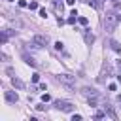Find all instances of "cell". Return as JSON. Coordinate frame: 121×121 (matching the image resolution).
I'll return each instance as SVG.
<instances>
[{
    "label": "cell",
    "mask_w": 121,
    "mask_h": 121,
    "mask_svg": "<svg viewBox=\"0 0 121 121\" xmlns=\"http://www.w3.org/2000/svg\"><path fill=\"white\" fill-rule=\"evenodd\" d=\"M121 21V15H117L115 11H108L106 13V17H104V26H106V30L108 32H112L115 26H117V23Z\"/></svg>",
    "instance_id": "obj_1"
},
{
    "label": "cell",
    "mask_w": 121,
    "mask_h": 121,
    "mask_svg": "<svg viewBox=\"0 0 121 121\" xmlns=\"http://www.w3.org/2000/svg\"><path fill=\"white\" fill-rule=\"evenodd\" d=\"M57 81H60V83H64L66 87H74V83H76V78L74 76H70V74H59L57 76Z\"/></svg>",
    "instance_id": "obj_2"
},
{
    "label": "cell",
    "mask_w": 121,
    "mask_h": 121,
    "mask_svg": "<svg viewBox=\"0 0 121 121\" xmlns=\"http://www.w3.org/2000/svg\"><path fill=\"white\" fill-rule=\"evenodd\" d=\"M55 108L57 110H62V112H74V104L68 102V100H55Z\"/></svg>",
    "instance_id": "obj_3"
},
{
    "label": "cell",
    "mask_w": 121,
    "mask_h": 121,
    "mask_svg": "<svg viewBox=\"0 0 121 121\" xmlns=\"http://www.w3.org/2000/svg\"><path fill=\"white\" fill-rule=\"evenodd\" d=\"M32 45H34V47H43V45H47V36L36 34V36L32 38Z\"/></svg>",
    "instance_id": "obj_4"
},
{
    "label": "cell",
    "mask_w": 121,
    "mask_h": 121,
    "mask_svg": "<svg viewBox=\"0 0 121 121\" xmlns=\"http://www.w3.org/2000/svg\"><path fill=\"white\" fill-rule=\"evenodd\" d=\"M4 96H6V100H8V102H17V100H19L17 93H13V91H6V93H4Z\"/></svg>",
    "instance_id": "obj_5"
},
{
    "label": "cell",
    "mask_w": 121,
    "mask_h": 121,
    "mask_svg": "<svg viewBox=\"0 0 121 121\" xmlns=\"http://www.w3.org/2000/svg\"><path fill=\"white\" fill-rule=\"evenodd\" d=\"M104 113H106L108 117H112V119H117V113L113 112V108H112L110 104H104Z\"/></svg>",
    "instance_id": "obj_6"
},
{
    "label": "cell",
    "mask_w": 121,
    "mask_h": 121,
    "mask_svg": "<svg viewBox=\"0 0 121 121\" xmlns=\"http://www.w3.org/2000/svg\"><path fill=\"white\" fill-rule=\"evenodd\" d=\"M83 36H85V43H87V45H91V43L95 42V36L89 32V28H85V30H83Z\"/></svg>",
    "instance_id": "obj_7"
},
{
    "label": "cell",
    "mask_w": 121,
    "mask_h": 121,
    "mask_svg": "<svg viewBox=\"0 0 121 121\" xmlns=\"http://www.w3.org/2000/svg\"><path fill=\"white\" fill-rule=\"evenodd\" d=\"M81 93H83L87 98H91V96H98V93H96L95 89H89V87H83V89H81Z\"/></svg>",
    "instance_id": "obj_8"
},
{
    "label": "cell",
    "mask_w": 121,
    "mask_h": 121,
    "mask_svg": "<svg viewBox=\"0 0 121 121\" xmlns=\"http://www.w3.org/2000/svg\"><path fill=\"white\" fill-rule=\"evenodd\" d=\"M11 83H13V87H17V89H25V83H23L19 78H15V76L11 78Z\"/></svg>",
    "instance_id": "obj_9"
},
{
    "label": "cell",
    "mask_w": 121,
    "mask_h": 121,
    "mask_svg": "<svg viewBox=\"0 0 121 121\" xmlns=\"http://www.w3.org/2000/svg\"><path fill=\"white\" fill-rule=\"evenodd\" d=\"M110 45H112V49H113L115 53H121V45H119L117 42H110Z\"/></svg>",
    "instance_id": "obj_10"
},
{
    "label": "cell",
    "mask_w": 121,
    "mask_h": 121,
    "mask_svg": "<svg viewBox=\"0 0 121 121\" xmlns=\"http://www.w3.org/2000/svg\"><path fill=\"white\" fill-rule=\"evenodd\" d=\"M25 60H26V64H30V66H36V60H34L32 57H28V55H25Z\"/></svg>",
    "instance_id": "obj_11"
},
{
    "label": "cell",
    "mask_w": 121,
    "mask_h": 121,
    "mask_svg": "<svg viewBox=\"0 0 121 121\" xmlns=\"http://www.w3.org/2000/svg\"><path fill=\"white\" fill-rule=\"evenodd\" d=\"M93 6H95L96 9H100V8L104 6V0H93Z\"/></svg>",
    "instance_id": "obj_12"
},
{
    "label": "cell",
    "mask_w": 121,
    "mask_h": 121,
    "mask_svg": "<svg viewBox=\"0 0 121 121\" xmlns=\"http://www.w3.org/2000/svg\"><path fill=\"white\" fill-rule=\"evenodd\" d=\"M78 21H79V25H83V26H87V23H89V19H87V17H79Z\"/></svg>",
    "instance_id": "obj_13"
},
{
    "label": "cell",
    "mask_w": 121,
    "mask_h": 121,
    "mask_svg": "<svg viewBox=\"0 0 121 121\" xmlns=\"http://www.w3.org/2000/svg\"><path fill=\"white\" fill-rule=\"evenodd\" d=\"M102 117H106L104 112H96V113H95V119H102Z\"/></svg>",
    "instance_id": "obj_14"
},
{
    "label": "cell",
    "mask_w": 121,
    "mask_h": 121,
    "mask_svg": "<svg viewBox=\"0 0 121 121\" xmlns=\"http://www.w3.org/2000/svg\"><path fill=\"white\" fill-rule=\"evenodd\" d=\"M28 9H38V2H30L28 4Z\"/></svg>",
    "instance_id": "obj_15"
},
{
    "label": "cell",
    "mask_w": 121,
    "mask_h": 121,
    "mask_svg": "<svg viewBox=\"0 0 121 121\" xmlns=\"http://www.w3.org/2000/svg\"><path fill=\"white\" fill-rule=\"evenodd\" d=\"M74 23H76V15H70L68 17V25H74Z\"/></svg>",
    "instance_id": "obj_16"
},
{
    "label": "cell",
    "mask_w": 121,
    "mask_h": 121,
    "mask_svg": "<svg viewBox=\"0 0 121 121\" xmlns=\"http://www.w3.org/2000/svg\"><path fill=\"white\" fill-rule=\"evenodd\" d=\"M55 49H57V51H62V42H57V43H55Z\"/></svg>",
    "instance_id": "obj_17"
},
{
    "label": "cell",
    "mask_w": 121,
    "mask_h": 121,
    "mask_svg": "<svg viewBox=\"0 0 121 121\" xmlns=\"http://www.w3.org/2000/svg\"><path fill=\"white\" fill-rule=\"evenodd\" d=\"M32 81L38 83V81H40V74H32Z\"/></svg>",
    "instance_id": "obj_18"
},
{
    "label": "cell",
    "mask_w": 121,
    "mask_h": 121,
    "mask_svg": "<svg viewBox=\"0 0 121 121\" xmlns=\"http://www.w3.org/2000/svg\"><path fill=\"white\" fill-rule=\"evenodd\" d=\"M42 100H43V102H49V100H51V96H49V95H45V93H43V95H42Z\"/></svg>",
    "instance_id": "obj_19"
},
{
    "label": "cell",
    "mask_w": 121,
    "mask_h": 121,
    "mask_svg": "<svg viewBox=\"0 0 121 121\" xmlns=\"http://www.w3.org/2000/svg\"><path fill=\"white\" fill-rule=\"evenodd\" d=\"M28 4H26V0H19V8H26Z\"/></svg>",
    "instance_id": "obj_20"
},
{
    "label": "cell",
    "mask_w": 121,
    "mask_h": 121,
    "mask_svg": "<svg viewBox=\"0 0 121 121\" xmlns=\"http://www.w3.org/2000/svg\"><path fill=\"white\" fill-rule=\"evenodd\" d=\"M40 17H43V19H45V17H47V11H45V9H43V8H42V9H40Z\"/></svg>",
    "instance_id": "obj_21"
},
{
    "label": "cell",
    "mask_w": 121,
    "mask_h": 121,
    "mask_svg": "<svg viewBox=\"0 0 121 121\" xmlns=\"http://www.w3.org/2000/svg\"><path fill=\"white\" fill-rule=\"evenodd\" d=\"M108 89H110V91H115V89H117V85H115V83H110V85H108Z\"/></svg>",
    "instance_id": "obj_22"
},
{
    "label": "cell",
    "mask_w": 121,
    "mask_h": 121,
    "mask_svg": "<svg viewBox=\"0 0 121 121\" xmlns=\"http://www.w3.org/2000/svg\"><path fill=\"white\" fill-rule=\"evenodd\" d=\"M72 121H81V115H72Z\"/></svg>",
    "instance_id": "obj_23"
},
{
    "label": "cell",
    "mask_w": 121,
    "mask_h": 121,
    "mask_svg": "<svg viewBox=\"0 0 121 121\" xmlns=\"http://www.w3.org/2000/svg\"><path fill=\"white\" fill-rule=\"evenodd\" d=\"M112 4H113V6H117V8H119V0H112Z\"/></svg>",
    "instance_id": "obj_24"
},
{
    "label": "cell",
    "mask_w": 121,
    "mask_h": 121,
    "mask_svg": "<svg viewBox=\"0 0 121 121\" xmlns=\"http://www.w3.org/2000/svg\"><path fill=\"white\" fill-rule=\"evenodd\" d=\"M74 2H76V0H66V4H68V6H72Z\"/></svg>",
    "instance_id": "obj_25"
},
{
    "label": "cell",
    "mask_w": 121,
    "mask_h": 121,
    "mask_svg": "<svg viewBox=\"0 0 121 121\" xmlns=\"http://www.w3.org/2000/svg\"><path fill=\"white\" fill-rule=\"evenodd\" d=\"M117 81H119V83H121V74H119V76H117Z\"/></svg>",
    "instance_id": "obj_26"
},
{
    "label": "cell",
    "mask_w": 121,
    "mask_h": 121,
    "mask_svg": "<svg viewBox=\"0 0 121 121\" xmlns=\"http://www.w3.org/2000/svg\"><path fill=\"white\" fill-rule=\"evenodd\" d=\"M117 66H119V72H121V60H119V62H117Z\"/></svg>",
    "instance_id": "obj_27"
},
{
    "label": "cell",
    "mask_w": 121,
    "mask_h": 121,
    "mask_svg": "<svg viewBox=\"0 0 121 121\" xmlns=\"http://www.w3.org/2000/svg\"><path fill=\"white\" fill-rule=\"evenodd\" d=\"M9 2H13V0H9Z\"/></svg>",
    "instance_id": "obj_28"
}]
</instances>
